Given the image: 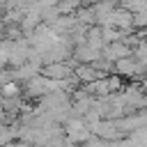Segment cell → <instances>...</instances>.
<instances>
[{
	"label": "cell",
	"mask_w": 147,
	"mask_h": 147,
	"mask_svg": "<svg viewBox=\"0 0 147 147\" xmlns=\"http://www.w3.org/2000/svg\"><path fill=\"white\" fill-rule=\"evenodd\" d=\"M129 55H131V51H129L124 44L113 41L110 46H106V57H108V60H122V57H129Z\"/></svg>",
	"instance_id": "obj_1"
},
{
	"label": "cell",
	"mask_w": 147,
	"mask_h": 147,
	"mask_svg": "<svg viewBox=\"0 0 147 147\" xmlns=\"http://www.w3.org/2000/svg\"><path fill=\"white\" fill-rule=\"evenodd\" d=\"M140 69H142V67H138V64L131 60V55H129V57H122V60H117V71H119V74L133 76V74H140Z\"/></svg>",
	"instance_id": "obj_2"
},
{
	"label": "cell",
	"mask_w": 147,
	"mask_h": 147,
	"mask_svg": "<svg viewBox=\"0 0 147 147\" xmlns=\"http://www.w3.org/2000/svg\"><path fill=\"white\" fill-rule=\"evenodd\" d=\"M87 136H90V131L85 129V124H83L80 119L69 122V138H71V140H83V138H87Z\"/></svg>",
	"instance_id": "obj_3"
},
{
	"label": "cell",
	"mask_w": 147,
	"mask_h": 147,
	"mask_svg": "<svg viewBox=\"0 0 147 147\" xmlns=\"http://www.w3.org/2000/svg\"><path fill=\"white\" fill-rule=\"evenodd\" d=\"M2 94H5V96H14V94H16V85H14V83H7V85L2 87Z\"/></svg>",
	"instance_id": "obj_4"
}]
</instances>
